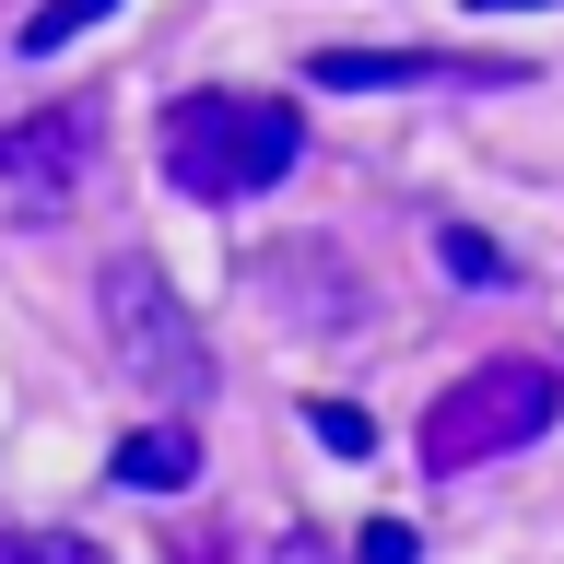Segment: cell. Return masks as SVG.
I'll return each instance as SVG.
<instances>
[{
  "label": "cell",
  "instance_id": "7c38bea8",
  "mask_svg": "<svg viewBox=\"0 0 564 564\" xmlns=\"http://www.w3.org/2000/svg\"><path fill=\"white\" fill-rule=\"evenodd\" d=\"M352 564H412V529H400V518H377L365 541H352Z\"/></svg>",
  "mask_w": 564,
  "mask_h": 564
},
{
  "label": "cell",
  "instance_id": "7a4b0ae2",
  "mask_svg": "<svg viewBox=\"0 0 564 564\" xmlns=\"http://www.w3.org/2000/svg\"><path fill=\"white\" fill-rule=\"evenodd\" d=\"M95 317H106L118 377H130L165 423H188V412L212 400V341H200V317L176 306V282L153 271V259H118V271L95 282Z\"/></svg>",
  "mask_w": 564,
  "mask_h": 564
},
{
  "label": "cell",
  "instance_id": "9c48e42d",
  "mask_svg": "<svg viewBox=\"0 0 564 564\" xmlns=\"http://www.w3.org/2000/svg\"><path fill=\"white\" fill-rule=\"evenodd\" d=\"M435 259H447L470 294H506V247H494V236H470V224H435Z\"/></svg>",
  "mask_w": 564,
  "mask_h": 564
},
{
  "label": "cell",
  "instance_id": "5bb4252c",
  "mask_svg": "<svg viewBox=\"0 0 564 564\" xmlns=\"http://www.w3.org/2000/svg\"><path fill=\"white\" fill-rule=\"evenodd\" d=\"M470 12H553V0H470Z\"/></svg>",
  "mask_w": 564,
  "mask_h": 564
},
{
  "label": "cell",
  "instance_id": "52a82bcc",
  "mask_svg": "<svg viewBox=\"0 0 564 564\" xmlns=\"http://www.w3.org/2000/svg\"><path fill=\"white\" fill-rule=\"evenodd\" d=\"M188 470H200V435H188V423L153 412L141 435H118V482H130V494H176Z\"/></svg>",
  "mask_w": 564,
  "mask_h": 564
},
{
  "label": "cell",
  "instance_id": "277c9868",
  "mask_svg": "<svg viewBox=\"0 0 564 564\" xmlns=\"http://www.w3.org/2000/svg\"><path fill=\"white\" fill-rule=\"evenodd\" d=\"M95 153H106V118L83 95L0 118V224H59L95 188Z\"/></svg>",
  "mask_w": 564,
  "mask_h": 564
},
{
  "label": "cell",
  "instance_id": "6da1fadb",
  "mask_svg": "<svg viewBox=\"0 0 564 564\" xmlns=\"http://www.w3.org/2000/svg\"><path fill=\"white\" fill-rule=\"evenodd\" d=\"M153 153H165V188H176V200L236 212V200H259V188H282V176H294V153H306V106H294V95H236V83H200V95H165Z\"/></svg>",
  "mask_w": 564,
  "mask_h": 564
},
{
  "label": "cell",
  "instance_id": "4fadbf2b",
  "mask_svg": "<svg viewBox=\"0 0 564 564\" xmlns=\"http://www.w3.org/2000/svg\"><path fill=\"white\" fill-rule=\"evenodd\" d=\"M271 564H341V553H329L317 529H282V553H271Z\"/></svg>",
  "mask_w": 564,
  "mask_h": 564
},
{
  "label": "cell",
  "instance_id": "8992f818",
  "mask_svg": "<svg viewBox=\"0 0 564 564\" xmlns=\"http://www.w3.org/2000/svg\"><path fill=\"white\" fill-rule=\"evenodd\" d=\"M317 83H341V95H377V83H506L494 59H447V47H317Z\"/></svg>",
  "mask_w": 564,
  "mask_h": 564
},
{
  "label": "cell",
  "instance_id": "3957f363",
  "mask_svg": "<svg viewBox=\"0 0 564 564\" xmlns=\"http://www.w3.org/2000/svg\"><path fill=\"white\" fill-rule=\"evenodd\" d=\"M553 412H564L553 365H541V352H494V365H470V377L423 412V470H435V482H470L494 458H518L529 435H553Z\"/></svg>",
  "mask_w": 564,
  "mask_h": 564
},
{
  "label": "cell",
  "instance_id": "ba28073f",
  "mask_svg": "<svg viewBox=\"0 0 564 564\" xmlns=\"http://www.w3.org/2000/svg\"><path fill=\"white\" fill-rule=\"evenodd\" d=\"M106 12H118V0H35V12H24V35H12V47H24V59H47V47H70V35H83V24H106Z\"/></svg>",
  "mask_w": 564,
  "mask_h": 564
},
{
  "label": "cell",
  "instance_id": "5b68a950",
  "mask_svg": "<svg viewBox=\"0 0 564 564\" xmlns=\"http://www.w3.org/2000/svg\"><path fill=\"white\" fill-rule=\"evenodd\" d=\"M247 282H259V306H271L282 329H365V282L341 271V247H329V236L259 247V259H247Z\"/></svg>",
  "mask_w": 564,
  "mask_h": 564
},
{
  "label": "cell",
  "instance_id": "30bf717a",
  "mask_svg": "<svg viewBox=\"0 0 564 564\" xmlns=\"http://www.w3.org/2000/svg\"><path fill=\"white\" fill-rule=\"evenodd\" d=\"M0 564H106V553L70 529H0Z\"/></svg>",
  "mask_w": 564,
  "mask_h": 564
},
{
  "label": "cell",
  "instance_id": "8fae6325",
  "mask_svg": "<svg viewBox=\"0 0 564 564\" xmlns=\"http://www.w3.org/2000/svg\"><path fill=\"white\" fill-rule=\"evenodd\" d=\"M317 447H341V458H365V447H377V423H365V412H352V400H317Z\"/></svg>",
  "mask_w": 564,
  "mask_h": 564
}]
</instances>
